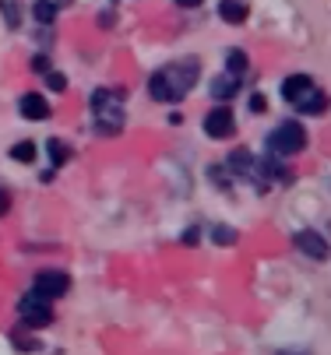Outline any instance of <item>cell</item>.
Returning <instances> with one entry per match:
<instances>
[{"mask_svg": "<svg viewBox=\"0 0 331 355\" xmlns=\"http://www.w3.org/2000/svg\"><path fill=\"white\" fill-rule=\"evenodd\" d=\"M201 78V60L198 57H183V60H173L166 67H159L152 78H148V95L155 103H183L187 92H191Z\"/></svg>", "mask_w": 331, "mask_h": 355, "instance_id": "6da1fadb", "label": "cell"}, {"mask_svg": "<svg viewBox=\"0 0 331 355\" xmlns=\"http://www.w3.org/2000/svg\"><path fill=\"white\" fill-rule=\"evenodd\" d=\"M92 113H96V123H92V130H96L99 137H117L124 130V95L120 92H110V88H96L88 98Z\"/></svg>", "mask_w": 331, "mask_h": 355, "instance_id": "7a4b0ae2", "label": "cell"}, {"mask_svg": "<svg viewBox=\"0 0 331 355\" xmlns=\"http://www.w3.org/2000/svg\"><path fill=\"white\" fill-rule=\"evenodd\" d=\"M307 144H310V134H307V127L296 123V120L275 123V127L268 130V137H264L268 155H275V159H296L300 151H307Z\"/></svg>", "mask_w": 331, "mask_h": 355, "instance_id": "3957f363", "label": "cell"}, {"mask_svg": "<svg viewBox=\"0 0 331 355\" xmlns=\"http://www.w3.org/2000/svg\"><path fill=\"white\" fill-rule=\"evenodd\" d=\"M18 324L25 327V331H42V327H50L53 320H57V313H53V299H46V295H39L35 288H28L22 299H18Z\"/></svg>", "mask_w": 331, "mask_h": 355, "instance_id": "277c9868", "label": "cell"}, {"mask_svg": "<svg viewBox=\"0 0 331 355\" xmlns=\"http://www.w3.org/2000/svg\"><path fill=\"white\" fill-rule=\"evenodd\" d=\"M205 134H208L212 141H229V137L236 134V116H232V110H229V106L208 110V116H205Z\"/></svg>", "mask_w": 331, "mask_h": 355, "instance_id": "5b68a950", "label": "cell"}, {"mask_svg": "<svg viewBox=\"0 0 331 355\" xmlns=\"http://www.w3.org/2000/svg\"><path fill=\"white\" fill-rule=\"evenodd\" d=\"M32 288H35L39 295H46V299H64V295L71 292V278H67L64 271L46 268V271H39V275H35Z\"/></svg>", "mask_w": 331, "mask_h": 355, "instance_id": "8992f818", "label": "cell"}, {"mask_svg": "<svg viewBox=\"0 0 331 355\" xmlns=\"http://www.w3.org/2000/svg\"><path fill=\"white\" fill-rule=\"evenodd\" d=\"M293 246H296L300 253H307L310 261H328V253H331L328 236H321V232H314V229H300V232H293Z\"/></svg>", "mask_w": 331, "mask_h": 355, "instance_id": "52a82bcc", "label": "cell"}, {"mask_svg": "<svg viewBox=\"0 0 331 355\" xmlns=\"http://www.w3.org/2000/svg\"><path fill=\"white\" fill-rule=\"evenodd\" d=\"M18 113L32 123H42V120H50L53 116V106H50V98H46L42 92H25L18 98Z\"/></svg>", "mask_w": 331, "mask_h": 355, "instance_id": "ba28073f", "label": "cell"}, {"mask_svg": "<svg viewBox=\"0 0 331 355\" xmlns=\"http://www.w3.org/2000/svg\"><path fill=\"white\" fill-rule=\"evenodd\" d=\"M289 106H296V113H300V116H321V113L328 110V95H324L317 85H310L300 98H293Z\"/></svg>", "mask_w": 331, "mask_h": 355, "instance_id": "9c48e42d", "label": "cell"}, {"mask_svg": "<svg viewBox=\"0 0 331 355\" xmlns=\"http://www.w3.org/2000/svg\"><path fill=\"white\" fill-rule=\"evenodd\" d=\"M240 88H244V78H236V74H229V71L215 74L212 85H208L212 98H219V103H229V98H236V95H240Z\"/></svg>", "mask_w": 331, "mask_h": 355, "instance_id": "30bf717a", "label": "cell"}, {"mask_svg": "<svg viewBox=\"0 0 331 355\" xmlns=\"http://www.w3.org/2000/svg\"><path fill=\"white\" fill-rule=\"evenodd\" d=\"M247 15H251L247 0H219V18H222L226 25H244Z\"/></svg>", "mask_w": 331, "mask_h": 355, "instance_id": "8fae6325", "label": "cell"}, {"mask_svg": "<svg viewBox=\"0 0 331 355\" xmlns=\"http://www.w3.org/2000/svg\"><path fill=\"white\" fill-rule=\"evenodd\" d=\"M310 85H314L310 74H289V78H282V98H286V103H293V98H300Z\"/></svg>", "mask_w": 331, "mask_h": 355, "instance_id": "7c38bea8", "label": "cell"}, {"mask_svg": "<svg viewBox=\"0 0 331 355\" xmlns=\"http://www.w3.org/2000/svg\"><path fill=\"white\" fill-rule=\"evenodd\" d=\"M46 155H50V166L53 169H64L71 162V144L60 141V137H50V141H46Z\"/></svg>", "mask_w": 331, "mask_h": 355, "instance_id": "4fadbf2b", "label": "cell"}, {"mask_svg": "<svg viewBox=\"0 0 331 355\" xmlns=\"http://www.w3.org/2000/svg\"><path fill=\"white\" fill-rule=\"evenodd\" d=\"M226 71L229 74H236V78H247V71H251V57L244 53V49H226Z\"/></svg>", "mask_w": 331, "mask_h": 355, "instance_id": "5bb4252c", "label": "cell"}, {"mask_svg": "<svg viewBox=\"0 0 331 355\" xmlns=\"http://www.w3.org/2000/svg\"><path fill=\"white\" fill-rule=\"evenodd\" d=\"M35 151H39V144H35V141H18V144H11L8 155H11L15 162L28 166V162H35Z\"/></svg>", "mask_w": 331, "mask_h": 355, "instance_id": "9a60e30c", "label": "cell"}, {"mask_svg": "<svg viewBox=\"0 0 331 355\" xmlns=\"http://www.w3.org/2000/svg\"><path fill=\"white\" fill-rule=\"evenodd\" d=\"M0 15H4L8 28H18L22 25V0H0Z\"/></svg>", "mask_w": 331, "mask_h": 355, "instance_id": "2e32d148", "label": "cell"}, {"mask_svg": "<svg viewBox=\"0 0 331 355\" xmlns=\"http://www.w3.org/2000/svg\"><path fill=\"white\" fill-rule=\"evenodd\" d=\"M11 345H15L18 352H39V348H42L32 334H25V327H22V324H18V331H11Z\"/></svg>", "mask_w": 331, "mask_h": 355, "instance_id": "e0dca14e", "label": "cell"}, {"mask_svg": "<svg viewBox=\"0 0 331 355\" xmlns=\"http://www.w3.org/2000/svg\"><path fill=\"white\" fill-rule=\"evenodd\" d=\"M208 236H212V243H219V246H232L240 232H236L232 225H212V229H208Z\"/></svg>", "mask_w": 331, "mask_h": 355, "instance_id": "ac0fdd59", "label": "cell"}, {"mask_svg": "<svg viewBox=\"0 0 331 355\" xmlns=\"http://www.w3.org/2000/svg\"><path fill=\"white\" fill-rule=\"evenodd\" d=\"M32 15H35L39 25H50V21L57 18V4H53V0H39V4L32 8Z\"/></svg>", "mask_w": 331, "mask_h": 355, "instance_id": "d6986e66", "label": "cell"}, {"mask_svg": "<svg viewBox=\"0 0 331 355\" xmlns=\"http://www.w3.org/2000/svg\"><path fill=\"white\" fill-rule=\"evenodd\" d=\"M42 85H46V92H53V95H60V92L67 88V78H64L60 71H53V67H50V71L42 74Z\"/></svg>", "mask_w": 331, "mask_h": 355, "instance_id": "ffe728a7", "label": "cell"}, {"mask_svg": "<svg viewBox=\"0 0 331 355\" xmlns=\"http://www.w3.org/2000/svg\"><path fill=\"white\" fill-rule=\"evenodd\" d=\"M208 180H212L219 190H232V183H229L232 176H229V169H226V166H208Z\"/></svg>", "mask_w": 331, "mask_h": 355, "instance_id": "44dd1931", "label": "cell"}, {"mask_svg": "<svg viewBox=\"0 0 331 355\" xmlns=\"http://www.w3.org/2000/svg\"><path fill=\"white\" fill-rule=\"evenodd\" d=\"M247 106H251V113H254V116L268 113V95H264V92H251V103H247Z\"/></svg>", "mask_w": 331, "mask_h": 355, "instance_id": "7402d4cb", "label": "cell"}, {"mask_svg": "<svg viewBox=\"0 0 331 355\" xmlns=\"http://www.w3.org/2000/svg\"><path fill=\"white\" fill-rule=\"evenodd\" d=\"M180 243H183V246H198V243H201V229H194V225L183 229V232H180Z\"/></svg>", "mask_w": 331, "mask_h": 355, "instance_id": "603a6c76", "label": "cell"}, {"mask_svg": "<svg viewBox=\"0 0 331 355\" xmlns=\"http://www.w3.org/2000/svg\"><path fill=\"white\" fill-rule=\"evenodd\" d=\"M32 71H35V74H46V71H50V57L35 53V57H32Z\"/></svg>", "mask_w": 331, "mask_h": 355, "instance_id": "cb8c5ba5", "label": "cell"}, {"mask_svg": "<svg viewBox=\"0 0 331 355\" xmlns=\"http://www.w3.org/2000/svg\"><path fill=\"white\" fill-rule=\"evenodd\" d=\"M8 211H11V193H8V190H0V218H4Z\"/></svg>", "mask_w": 331, "mask_h": 355, "instance_id": "d4e9b609", "label": "cell"}, {"mask_svg": "<svg viewBox=\"0 0 331 355\" xmlns=\"http://www.w3.org/2000/svg\"><path fill=\"white\" fill-rule=\"evenodd\" d=\"M173 4H176V8H187V11H191V8H201L205 0H173Z\"/></svg>", "mask_w": 331, "mask_h": 355, "instance_id": "484cf974", "label": "cell"}, {"mask_svg": "<svg viewBox=\"0 0 331 355\" xmlns=\"http://www.w3.org/2000/svg\"><path fill=\"white\" fill-rule=\"evenodd\" d=\"M53 180H57V169H46V173L39 176V183H53Z\"/></svg>", "mask_w": 331, "mask_h": 355, "instance_id": "4316f807", "label": "cell"}]
</instances>
